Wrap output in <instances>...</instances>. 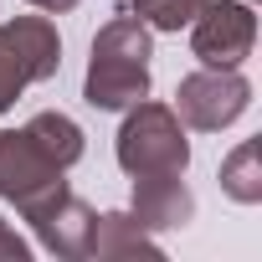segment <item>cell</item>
<instances>
[{"label": "cell", "mask_w": 262, "mask_h": 262, "mask_svg": "<svg viewBox=\"0 0 262 262\" xmlns=\"http://www.w3.org/2000/svg\"><path fill=\"white\" fill-rule=\"evenodd\" d=\"M88 257H93V262H118V257H165V247L155 242L149 226L134 221V211H103V216H93Z\"/></svg>", "instance_id": "9"}, {"label": "cell", "mask_w": 262, "mask_h": 262, "mask_svg": "<svg viewBox=\"0 0 262 262\" xmlns=\"http://www.w3.org/2000/svg\"><path fill=\"white\" fill-rule=\"evenodd\" d=\"M31 11H41V16H67V11H77L82 0H26Z\"/></svg>", "instance_id": "14"}, {"label": "cell", "mask_w": 262, "mask_h": 262, "mask_svg": "<svg viewBox=\"0 0 262 262\" xmlns=\"http://www.w3.org/2000/svg\"><path fill=\"white\" fill-rule=\"evenodd\" d=\"M221 190H226V201H236V206H257L262 201V144L257 139H242L226 160H221Z\"/></svg>", "instance_id": "11"}, {"label": "cell", "mask_w": 262, "mask_h": 262, "mask_svg": "<svg viewBox=\"0 0 262 262\" xmlns=\"http://www.w3.org/2000/svg\"><path fill=\"white\" fill-rule=\"evenodd\" d=\"M62 72V36L52 16H11L0 21V113L31 82H52Z\"/></svg>", "instance_id": "3"}, {"label": "cell", "mask_w": 262, "mask_h": 262, "mask_svg": "<svg viewBox=\"0 0 262 262\" xmlns=\"http://www.w3.org/2000/svg\"><path fill=\"white\" fill-rule=\"evenodd\" d=\"M185 31L201 67H242L257 47V11L252 0H211Z\"/></svg>", "instance_id": "6"}, {"label": "cell", "mask_w": 262, "mask_h": 262, "mask_svg": "<svg viewBox=\"0 0 262 262\" xmlns=\"http://www.w3.org/2000/svg\"><path fill=\"white\" fill-rule=\"evenodd\" d=\"M93 206L82 201V195H57L52 206H41L36 216H31V231H36V247L41 252H52V257H62V262H77V257H88V231H93Z\"/></svg>", "instance_id": "7"}, {"label": "cell", "mask_w": 262, "mask_h": 262, "mask_svg": "<svg viewBox=\"0 0 262 262\" xmlns=\"http://www.w3.org/2000/svg\"><path fill=\"white\" fill-rule=\"evenodd\" d=\"M67 170L52 165L31 139H26V128H0V201H11L26 221L52 206L57 195H67Z\"/></svg>", "instance_id": "5"}, {"label": "cell", "mask_w": 262, "mask_h": 262, "mask_svg": "<svg viewBox=\"0 0 262 262\" xmlns=\"http://www.w3.org/2000/svg\"><path fill=\"white\" fill-rule=\"evenodd\" d=\"M113 160L128 180L139 175H185L190 170V139L185 123L170 103L139 98L134 108H123L118 139H113Z\"/></svg>", "instance_id": "2"}, {"label": "cell", "mask_w": 262, "mask_h": 262, "mask_svg": "<svg viewBox=\"0 0 262 262\" xmlns=\"http://www.w3.org/2000/svg\"><path fill=\"white\" fill-rule=\"evenodd\" d=\"M128 211L149 231H175V226H185L195 216V195H190L185 175H139Z\"/></svg>", "instance_id": "8"}, {"label": "cell", "mask_w": 262, "mask_h": 262, "mask_svg": "<svg viewBox=\"0 0 262 262\" xmlns=\"http://www.w3.org/2000/svg\"><path fill=\"white\" fill-rule=\"evenodd\" d=\"M21 128H26V139H31L52 165H62V170H72V165L88 155V134H82V123L67 118L62 108H41V113H31Z\"/></svg>", "instance_id": "10"}, {"label": "cell", "mask_w": 262, "mask_h": 262, "mask_svg": "<svg viewBox=\"0 0 262 262\" xmlns=\"http://www.w3.org/2000/svg\"><path fill=\"white\" fill-rule=\"evenodd\" d=\"M0 262H31V242L0 216Z\"/></svg>", "instance_id": "13"}, {"label": "cell", "mask_w": 262, "mask_h": 262, "mask_svg": "<svg viewBox=\"0 0 262 262\" xmlns=\"http://www.w3.org/2000/svg\"><path fill=\"white\" fill-rule=\"evenodd\" d=\"M211 0H128V11H134L149 31H185Z\"/></svg>", "instance_id": "12"}, {"label": "cell", "mask_w": 262, "mask_h": 262, "mask_svg": "<svg viewBox=\"0 0 262 262\" xmlns=\"http://www.w3.org/2000/svg\"><path fill=\"white\" fill-rule=\"evenodd\" d=\"M170 108L195 134H221V128H231L252 108V82L242 67H195L180 77Z\"/></svg>", "instance_id": "4"}, {"label": "cell", "mask_w": 262, "mask_h": 262, "mask_svg": "<svg viewBox=\"0 0 262 262\" xmlns=\"http://www.w3.org/2000/svg\"><path fill=\"white\" fill-rule=\"evenodd\" d=\"M149 57H155V31L134 11L103 21L82 72V103L98 113H123L139 98H149Z\"/></svg>", "instance_id": "1"}]
</instances>
